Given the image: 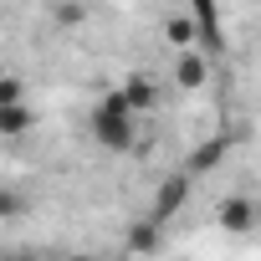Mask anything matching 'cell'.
Masks as SVG:
<instances>
[{
  "label": "cell",
  "instance_id": "1",
  "mask_svg": "<svg viewBox=\"0 0 261 261\" xmlns=\"http://www.w3.org/2000/svg\"><path fill=\"white\" fill-rule=\"evenodd\" d=\"M134 102L123 97V87L118 92H108V97H97L92 102V113H87V134H92V144H102V149H113V154H128L134 149Z\"/></svg>",
  "mask_w": 261,
  "mask_h": 261
},
{
  "label": "cell",
  "instance_id": "2",
  "mask_svg": "<svg viewBox=\"0 0 261 261\" xmlns=\"http://www.w3.org/2000/svg\"><path fill=\"white\" fill-rule=\"evenodd\" d=\"M215 225H220L225 236H251V230H256V205H251V195H225V200L215 205Z\"/></svg>",
  "mask_w": 261,
  "mask_h": 261
},
{
  "label": "cell",
  "instance_id": "3",
  "mask_svg": "<svg viewBox=\"0 0 261 261\" xmlns=\"http://www.w3.org/2000/svg\"><path fill=\"white\" fill-rule=\"evenodd\" d=\"M190 185H195V174L190 169H179V174H169L164 185H159V195H154V220H169L185 200H190Z\"/></svg>",
  "mask_w": 261,
  "mask_h": 261
},
{
  "label": "cell",
  "instance_id": "4",
  "mask_svg": "<svg viewBox=\"0 0 261 261\" xmlns=\"http://www.w3.org/2000/svg\"><path fill=\"white\" fill-rule=\"evenodd\" d=\"M205 72H210V62H205V51H179V62H174V82L185 87V92H195V87H205Z\"/></svg>",
  "mask_w": 261,
  "mask_h": 261
},
{
  "label": "cell",
  "instance_id": "5",
  "mask_svg": "<svg viewBox=\"0 0 261 261\" xmlns=\"http://www.w3.org/2000/svg\"><path fill=\"white\" fill-rule=\"evenodd\" d=\"M220 159H225V139H210V144H200V149H195V154L185 159V169H190V174L200 179V174H210V169H215Z\"/></svg>",
  "mask_w": 261,
  "mask_h": 261
},
{
  "label": "cell",
  "instance_id": "6",
  "mask_svg": "<svg viewBox=\"0 0 261 261\" xmlns=\"http://www.w3.org/2000/svg\"><path fill=\"white\" fill-rule=\"evenodd\" d=\"M26 128H31V108L26 102H6V108H0V134H6V139H21Z\"/></svg>",
  "mask_w": 261,
  "mask_h": 261
},
{
  "label": "cell",
  "instance_id": "7",
  "mask_svg": "<svg viewBox=\"0 0 261 261\" xmlns=\"http://www.w3.org/2000/svg\"><path fill=\"white\" fill-rule=\"evenodd\" d=\"M123 97L134 102V113H149V108H154V87H149L144 77H128V82H123Z\"/></svg>",
  "mask_w": 261,
  "mask_h": 261
},
{
  "label": "cell",
  "instance_id": "8",
  "mask_svg": "<svg viewBox=\"0 0 261 261\" xmlns=\"http://www.w3.org/2000/svg\"><path fill=\"white\" fill-rule=\"evenodd\" d=\"M195 31H200V26H195V16H169V21H164V36H169L174 46H190V41H195Z\"/></svg>",
  "mask_w": 261,
  "mask_h": 261
},
{
  "label": "cell",
  "instance_id": "9",
  "mask_svg": "<svg viewBox=\"0 0 261 261\" xmlns=\"http://www.w3.org/2000/svg\"><path fill=\"white\" fill-rule=\"evenodd\" d=\"M51 16H57V26H82L87 21V6H82V0H62Z\"/></svg>",
  "mask_w": 261,
  "mask_h": 261
},
{
  "label": "cell",
  "instance_id": "10",
  "mask_svg": "<svg viewBox=\"0 0 261 261\" xmlns=\"http://www.w3.org/2000/svg\"><path fill=\"white\" fill-rule=\"evenodd\" d=\"M6 102H21V82L16 77H6V87H0V108H6Z\"/></svg>",
  "mask_w": 261,
  "mask_h": 261
},
{
  "label": "cell",
  "instance_id": "11",
  "mask_svg": "<svg viewBox=\"0 0 261 261\" xmlns=\"http://www.w3.org/2000/svg\"><path fill=\"white\" fill-rule=\"evenodd\" d=\"M195 11H200V16H205V21H210V0H195Z\"/></svg>",
  "mask_w": 261,
  "mask_h": 261
},
{
  "label": "cell",
  "instance_id": "12",
  "mask_svg": "<svg viewBox=\"0 0 261 261\" xmlns=\"http://www.w3.org/2000/svg\"><path fill=\"white\" fill-rule=\"evenodd\" d=\"M72 261H97V256H72Z\"/></svg>",
  "mask_w": 261,
  "mask_h": 261
}]
</instances>
